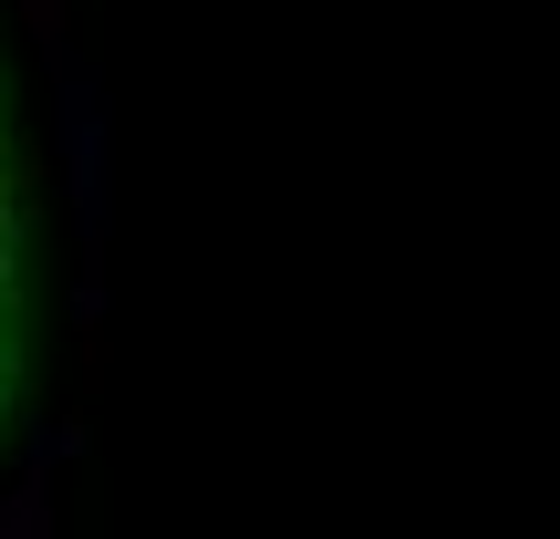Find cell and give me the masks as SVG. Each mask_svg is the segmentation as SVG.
Listing matches in <instances>:
<instances>
[{"instance_id": "obj_1", "label": "cell", "mask_w": 560, "mask_h": 539, "mask_svg": "<svg viewBox=\"0 0 560 539\" xmlns=\"http://www.w3.org/2000/svg\"><path fill=\"white\" fill-rule=\"evenodd\" d=\"M21 395V187H11V125H0V425Z\"/></svg>"}]
</instances>
